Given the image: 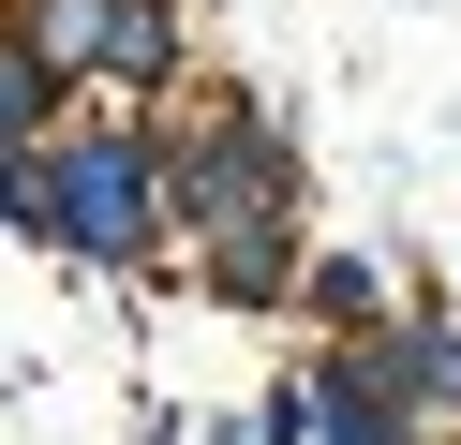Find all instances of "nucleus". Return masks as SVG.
<instances>
[{"instance_id":"1","label":"nucleus","mask_w":461,"mask_h":445,"mask_svg":"<svg viewBox=\"0 0 461 445\" xmlns=\"http://www.w3.org/2000/svg\"><path fill=\"white\" fill-rule=\"evenodd\" d=\"M15 208H31V237H60L75 267H149V148H120V134L31 148V164H15Z\"/></svg>"},{"instance_id":"2","label":"nucleus","mask_w":461,"mask_h":445,"mask_svg":"<svg viewBox=\"0 0 461 445\" xmlns=\"http://www.w3.org/2000/svg\"><path fill=\"white\" fill-rule=\"evenodd\" d=\"M164 59H179V30H164V0H104V75H120V89H149Z\"/></svg>"},{"instance_id":"3","label":"nucleus","mask_w":461,"mask_h":445,"mask_svg":"<svg viewBox=\"0 0 461 445\" xmlns=\"http://www.w3.org/2000/svg\"><path fill=\"white\" fill-rule=\"evenodd\" d=\"M417 386H447V415H461V342L447 326H417Z\"/></svg>"}]
</instances>
